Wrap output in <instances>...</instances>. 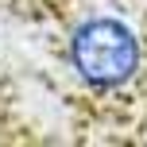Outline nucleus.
<instances>
[{"label":"nucleus","mask_w":147,"mask_h":147,"mask_svg":"<svg viewBox=\"0 0 147 147\" xmlns=\"http://www.w3.org/2000/svg\"><path fill=\"white\" fill-rule=\"evenodd\" d=\"M70 58H74V70L93 89H120L136 78L143 62V47L124 20L97 16L74 31Z\"/></svg>","instance_id":"1"}]
</instances>
